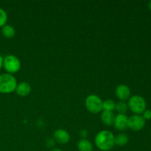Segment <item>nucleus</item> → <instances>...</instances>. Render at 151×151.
<instances>
[{
  "label": "nucleus",
  "mask_w": 151,
  "mask_h": 151,
  "mask_svg": "<svg viewBox=\"0 0 151 151\" xmlns=\"http://www.w3.org/2000/svg\"><path fill=\"white\" fill-rule=\"evenodd\" d=\"M51 151H62L60 149H58V148H55L53 149V150H52Z\"/></svg>",
  "instance_id": "obj_21"
},
{
  "label": "nucleus",
  "mask_w": 151,
  "mask_h": 151,
  "mask_svg": "<svg viewBox=\"0 0 151 151\" xmlns=\"http://www.w3.org/2000/svg\"><path fill=\"white\" fill-rule=\"evenodd\" d=\"M31 91V86L27 82H21L20 83L17 84L16 88V92L18 95L21 97H25L27 96Z\"/></svg>",
  "instance_id": "obj_10"
},
{
  "label": "nucleus",
  "mask_w": 151,
  "mask_h": 151,
  "mask_svg": "<svg viewBox=\"0 0 151 151\" xmlns=\"http://www.w3.org/2000/svg\"><path fill=\"white\" fill-rule=\"evenodd\" d=\"M1 33H2L3 36L5 38H11L14 37L15 34H16V30L12 25L6 24L1 27Z\"/></svg>",
  "instance_id": "obj_13"
},
{
  "label": "nucleus",
  "mask_w": 151,
  "mask_h": 151,
  "mask_svg": "<svg viewBox=\"0 0 151 151\" xmlns=\"http://www.w3.org/2000/svg\"><path fill=\"white\" fill-rule=\"evenodd\" d=\"M115 136L109 131H101L96 135L95 145L99 150L102 151H109L111 150L114 146Z\"/></svg>",
  "instance_id": "obj_1"
},
{
  "label": "nucleus",
  "mask_w": 151,
  "mask_h": 151,
  "mask_svg": "<svg viewBox=\"0 0 151 151\" xmlns=\"http://www.w3.org/2000/svg\"><path fill=\"white\" fill-rule=\"evenodd\" d=\"M128 117L125 114H118L115 116L114 126L118 131H124L128 128Z\"/></svg>",
  "instance_id": "obj_8"
},
{
  "label": "nucleus",
  "mask_w": 151,
  "mask_h": 151,
  "mask_svg": "<svg viewBox=\"0 0 151 151\" xmlns=\"http://www.w3.org/2000/svg\"><path fill=\"white\" fill-rule=\"evenodd\" d=\"M3 67L8 74H14L19 71L21 68V61L13 55H6L3 59Z\"/></svg>",
  "instance_id": "obj_5"
},
{
  "label": "nucleus",
  "mask_w": 151,
  "mask_h": 151,
  "mask_svg": "<svg viewBox=\"0 0 151 151\" xmlns=\"http://www.w3.org/2000/svg\"><path fill=\"white\" fill-rule=\"evenodd\" d=\"M7 14L4 9L0 7V27H2L7 24Z\"/></svg>",
  "instance_id": "obj_17"
},
{
  "label": "nucleus",
  "mask_w": 151,
  "mask_h": 151,
  "mask_svg": "<svg viewBox=\"0 0 151 151\" xmlns=\"http://www.w3.org/2000/svg\"><path fill=\"white\" fill-rule=\"evenodd\" d=\"M103 100L96 94H90L86 98L85 106L91 114H98L103 111Z\"/></svg>",
  "instance_id": "obj_3"
},
{
  "label": "nucleus",
  "mask_w": 151,
  "mask_h": 151,
  "mask_svg": "<svg viewBox=\"0 0 151 151\" xmlns=\"http://www.w3.org/2000/svg\"><path fill=\"white\" fill-rule=\"evenodd\" d=\"M145 125V120L141 115L134 114L128 118V127L133 131H141Z\"/></svg>",
  "instance_id": "obj_6"
},
{
  "label": "nucleus",
  "mask_w": 151,
  "mask_h": 151,
  "mask_svg": "<svg viewBox=\"0 0 151 151\" xmlns=\"http://www.w3.org/2000/svg\"><path fill=\"white\" fill-rule=\"evenodd\" d=\"M115 107H116V103L114 101L110 99L105 100L103 102V111H113L115 110Z\"/></svg>",
  "instance_id": "obj_16"
},
{
  "label": "nucleus",
  "mask_w": 151,
  "mask_h": 151,
  "mask_svg": "<svg viewBox=\"0 0 151 151\" xmlns=\"http://www.w3.org/2000/svg\"><path fill=\"white\" fill-rule=\"evenodd\" d=\"M128 106L131 111L135 114H141L146 110L145 100L139 95H134L130 97Z\"/></svg>",
  "instance_id": "obj_4"
},
{
  "label": "nucleus",
  "mask_w": 151,
  "mask_h": 151,
  "mask_svg": "<svg viewBox=\"0 0 151 151\" xmlns=\"http://www.w3.org/2000/svg\"><path fill=\"white\" fill-rule=\"evenodd\" d=\"M17 81L11 74L4 73L0 75V93L9 94L16 91Z\"/></svg>",
  "instance_id": "obj_2"
},
{
  "label": "nucleus",
  "mask_w": 151,
  "mask_h": 151,
  "mask_svg": "<svg viewBox=\"0 0 151 151\" xmlns=\"http://www.w3.org/2000/svg\"><path fill=\"white\" fill-rule=\"evenodd\" d=\"M54 138L58 143L61 145L66 144L69 142L70 135L69 133L63 129H58L54 133Z\"/></svg>",
  "instance_id": "obj_9"
},
{
  "label": "nucleus",
  "mask_w": 151,
  "mask_h": 151,
  "mask_svg": "<svg viewBox=\"0 0 151 151\" xmlns=\"http://www.w3.org/2000/svg\"><path fill=\"white\" fill-rule=\"evenodd\" d=\"M3 59H4V58L0 55V70L3 67Z\"/></svg>",
  "instance_id": "obj_20"
},
{
  "label": "nucleus",
  "mask_w": 151,
  "mask_h": 151,
  "mask_svg": "<svg viewBox=\"0 0 151 151\" xmlns=\"http://www.w3.org/2000/svg\"><path fill=\"white\" fill-rule=\"evenodd\" d=\"M79 151H93V145L86 139H82L78 143Z\"/></svg>",
  "instance_id": "obj_12"
},
{
  "label": "nucleus",
  "mask_w": 151,
  "mask_h": 151,
  "mask_svg": "<svg viewBox=\"0 0 151 151\" xmlns=\"http://www.w3.org/2000/svg\"><path fill=\"white\" fill-rule=\"evenodd\" d=\"M142 117L145 120H150L151 119V110H145L143 112Z\"/></svg>",
  "instance_id": "obj_18"
},
{
  "label": "nucleus",
  "mask_w": 151,
  "mask_h": 151,
  "mask_svg": "<svg viewBox=\"0 0 151 151\" xmlns=\"http://www.w3.org/2000/svg\"><path fill=\"white\" fill-rule=\"evenodd\" d=\"M87 134H88V133H87V131H86V130H82V131H81V136L83 137H86Z\"/></svg>",
  "instance_id": "obj_19"
},
{
  "label": "nucleus",
  "mask_w": 151,
  "mask_h": 151,
  "mask_svg": "<svg viewBox=\"0 0 151 151\" xmlns=\"http://www.w3.org/2000/svg\"><path fill=\"white\" fill-rule=\"evenodd\" d=\"M115 94H116V97L120 100V101H125L130 98L131 91L128 86L125 84H120L116 88Z\"/></svg>",
  "instance_id": "obj_7"
},
{
  "label": "nucleus",
  "mask_w": 151,
  "mask_h": 151,
  "mask_svg": "<svg viewBox=\"0 0 151 151\" xmlns=\"http://www.w3.org/2000/svg\"><path fill=\"white\" fill-rule=\"evenodd\" d=\"M100 117H101L102 122L105 125H108V126H111L114 125L115 115L113 111H108L103 110Z\"/></svg>",
  "instance_id": "obj_11"
},
{
  "label": "nucleus",
  "mask_w": 151,
  "mask_h": 151,
  "mask_svg": "<svg viewBox=\"0 0 151 151\" xmlns=\"http://www.w3.org/2000/svg\"><path fill=\"white\" fill-rule=\"evenodd\" d=\"M149 8H150V10H151V1H150V3H149Z\"/></svg>",
  "instance_id": "obj_22"
},
{
  "label": "nucleus",
  "mask_w": 151,
  "mask_h": 151,
  "mask_svg": "<svg viewBox=\"0 0 151 151\" xmlns=\"http://www.w3.org/2000/svg\"><path fill=\"white\" fill-rule=\"evenodd\" d=\"M129 142V138L128 135L123 133L119 134L114 137V144L118 146H124L127 145Z\"/></svg>",
  "instance_id": "obj_14"
},
{
  "label": "nucleus",
  "mask_w": 151,
  "mask_h": 151,
  "mask_svg": "<svg viewBox=\"0 0 151 151\" xmlns=\"http://www.w3.org/2000/svg\"><path fill=\"white\" fill-rule=\"evenodd\" d=\"M128 109V106L125 101H119L116 103V107L115 110L118 112V114H125Z\"/></svg>",
  "instance_id": "obj_15"
}]
</instances>
